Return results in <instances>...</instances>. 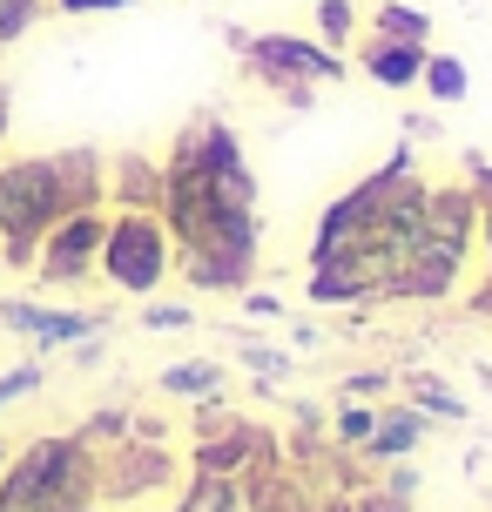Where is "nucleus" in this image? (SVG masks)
Segmentation results:
<instances>
[{
  "label": "nucleus",
  "mask_w": 492,
  "mask_h": 512,
  "mask_svg": "<svg viewBox=\"0 0 492 512\" xmlns=\"http://www.w3.org/2000/svg\"><path fill=\"white\" fill-rule=\"evenodd\" d=\"M68 209H108V162L95 149L0 162V270H34L41 236Z\"/></svg>",
  "instance_id": "f257e3e1"
},
{
  "label": "nucleus",
  "mask_w": 492,
  "mask_h": 512,
  "mask_svg": "<svg viewBox=\"0 0 492 512\" xmlns=\"http://www.w3.org/2000/svg\"><path fill=\"white\" fill-rule=\"evenodd\" d=\"M102 492V452H88L75 432L34 438L0 465V512H81Z\"/></svg>",
  "instance_id": "f03ea898"
},
{
  "label": "nucleus",
  "mask_w": 492,
  "mask_h": 512,
  "mask_svg": "<svg viewBox=\"0 0 492 512\" xmlns=\"http://www.w3.org/2000/svg\"><path fill=\"white\" fill-rule=\"evenodd\" d=\"M95 277L122 297H156L176 277V243L162 230L156 209H108V236L95 256Z\"/></svg>",
  "instance_id": "7ed1b4c3"
},
{
  "label": "nucleus",
  "mask_w": 492,
  "mask_h": 512,
  "mask_svg": "<svg viewBox=\"0 0 492 512\" xmlns=\"http://www.w3.org/2000/svg\"><path fill=\"white\" fill-rule=\"evenodd\" d=\"M223 41H230V54L250 68V81L277 88V95H290V88H331V81H344V54L324 48L317 34H284V27L250 34V27H223Z\"/></svg>",
  "instance_id": "20e7f679"
},
{
  "label": "nucleus",
  "mask_w": 492,
  "mask_h": 512,
  "mask_svg": "<svg viewBox=\"0 0 492 512\" xmlns=\"http://www.w3.org/2000/svg\"><path fill=\"white\" fill-rule=\"evenodd\" d=\"M102 236H108V209H68V216L41 236V250H34V270H27V277H41L48 290H81V283L95 277Z\"/></svg>",
  "instance_id": "39448f33"
},
{
  "label": "nucleus",
  "mask_w": 492,
  "mask_h": 512,
  "mask_svg": "<svg viewBox=\"0 0 492 512\" xmlns=\"http://www.w3.org/2000/svg\"><path fill=\"white\" fill-rule=\"evenodd\" d=\"M0 331L27 337V358L48 364L54 351H68L81 337L108 331V310H81V304H34V297H0Z\"/></svg>",
  "instance_id": "423d86ee"
},
{
  "label": "nucleus",
  "mask_w": 492,
  "mask_h": 512,
  "mask_svg": "<svg viewBox=\"0 0 492 512\" xmlns=\"http://www.w3.org/2000/svg\"><path fill=\"white\" fill-rule=\"evenodd\" d=\"M425 54L432 48H405V41L364 34L358 41V68H364V81H378L385 95H405V88H418V75H425Z\"/></svg>",
  "instance_id": "0eeeda50"
},
{
  "label": "nucleus",
  "mask_w": 492,
  "mask_h": 512,
  "mask_svg": "<svg viewBox=\"0 0 492 512\" xmlns=\"http://www.w3.org/2000/svg\"><path fill=\"white\" fill-rule=\"evenodd\" d=\"M162 196V162L156 155H122V162H108V209H156Z\"/></svg>",
  "instance_id": "6e6552de"
},
{
  "label": "nucleus",
  "mask_w": 492,
  "mask_h": 512,
  "mask_svg": "<svg viewBox=\"0 0 492 512\" xmlns=\"http://www.w3.org/2000/svg\"><path fill=\"white\" fill-rule=\"evenodd\" d=\"M425 445V418L418 405H378V425L364 438V459H412Z\"/></svg>",
  "instance_id": "1a4fd4ad"
},
{
  "label": "nucleus",
  "mask_w": 492,
  "mask_h": 512,
  "mask_svg": "<svg viewBox=\"0 0 492 512\" xmlns=\"http://www.w3.org/2000/svg\"><path fill=\"white\" fill-rule=\"evenodd\" d=\"M418 88H425V95H432V108H459L472 95V68L466 61H459V54H445V48H432L425 54V75H418Z\"/></svg>",
  "instance_id": "9d476101"
},
{
  "label": "nucleus",
  "mask_w": 492,
  "mask_h": 512,
  "mask_svg": "<svg viewBox=\"0 0 492 512\" xmlns=\"http://www.w3.org/2000/svg\"><path fill=\"white\" fill-rule=\"evenodd\" d=\"M371 34L378 41H405V48H432V14L412 0H378L371 7Z\"/></svg>",
  "instance_id": "9b49d317"
},
{
  "label": "nucleus",
  "mask_w": 492,
  "mask_h": 512,
  "mask_svg": "<svg viewBox=\"0 0 492 512\" xmlns=\"http://www.w3.org/2000/svg\"><path fill=\"white\" fill-rule=\"evenodd\" d=\"M223 384H230V371H223L216 358H182V364H169V371L156 378V391L162 398H196V405H203V398L223 391Z\"/></svg>",
  "instance_id": "f8f14e48"
},
{
  "label": "nucleus",
  "mask_w": 492,
  "mask_h": 512,
  "mask_svg": "<svg viewBox=\"0 0 492 512\" xmlns=\"http://www.w3.org/2000/svg\"><path fill=\"white\" fill-rule=\"evenodd\" d=\"M243 506H250V492L236 479H223V472H196L189 492L176 499V512H243Z\"/></svg>",
  "instance_id": "ddd939ff"
},
{
  "label": "nucleus",
  "mask_w": 492,
  "mask_h": 512,
  "mask_svg": "<svg viewBox=\"0 0 492 512\" xmlns=\"http://www.w3.org/2000/svg\"><path fill=\"white\" fill-rule=\"evenodd\" d=\"M405 384L418 391V418H425V425H466V418H472V405L452 391V384H439L432 371H412Z\"/></svg>",
  "instance_id": "4468645a"
},
{
  "label": "nucleus",
  "mask_w": 492,
  "mask_h": 512,
  "mask_svg": "<svg viewBox=\"0 0 492 512\" xmlns=\"http://www.w3.org/2000/svg\"><path fill=\"white\" fill-rule=\"evenodd\" d=\"M236 364L257 378V391H277V384L297 371V351H284V344H263V337H243V344H236Z\"/></svg>",
  "instance_id": "2eb2a0df"
},
{
  "label": "nucleus",
  "mask_w": 492,
  "mask_h": 512,
  "mask_svg": "<svg viewBox=\"0 0 492 512\" xmlns=\"http://www.w3.org/2000/svg\"><path fill=\"white\" fill-rule=\"evenodd\" d=\"M317 41L344 54L358 41V7H351V0H317Z\"/></svg>",
  "instance_id": "dca6fc26"
},
{
  "label": "nucleus",
  "mask_w": 492,
  "mask_h": 512,
  "mask_svg": "<svg viewBox=\"0 0 492 512\" xmlns=\"http://www.w3.org/2000/svg\"><path fill=\"white\" fill-rule=\"evenodd\" d=\"M41 384H48V364H41V358H21V364H7V371H0V411H14L21 398H34Z\"/></svg>",
  "instance_id": "f3484780"
},
{
  "label": "nucleus",
  "mask_w": 492,
  "mask_h": 512,
  "mask_svg": "<svg viewBox=\"0 0 492 512\" xmlns=\"http://www.w3.org/2000/svg\"><path fill=\"white\" fill-rule=\"evenodd\" d=\"M41 14H48V0H0V48L27 41L41 27Z\"/></svg>",
  "instance_id": "a211bd4d"
},
{
  "label": "nucleus",
  "mask_w": 492,
  "mask_h": 512,
  "mask_svg": "<svg viewBox=\"0 0 492 512\" xmlns=\"http://www.w3.org/2000/svg\"><path fill=\"white\" fill-rule=\"evenodd\" d=\"M479 256H486V277L472 283L466 310H472V317H492V196L479 203Z\"/></svg>",
  "instance_id": "6ab92c4d"
},
{
  "label": "nucleus",
  "mask_w": 492,
  "mask_h": 512,
  "mask_svg": "<svg viewBox=\"0 0 492 512\" xmlns=\"http://www.w3.org/2000/svg\"><path fill=\"white\" fill-rule=\"evenodd\" d=\"M371 425H378V405H337V418H331L337 445H358V452H364V438H371Z\"/></svg>",
  "instance_id": "aec40b11"
},
{
  "label": "nucleus",
  "mask_w": 492,
  "mask_h": 512,
  "mask_svg": "<svg viewBox=\"0 0 492 512\" xmlns=\"http://www.w3.org/2000/svg\"><path fill=\"white\" fill-rule=\"evenodd\" d=\"M189 324H196V304H169V297L142 304V331H189Z\"/></svg>",
  "instance_id": "412c9836"
},
{
  "label": "nucleus",
  "mask_w": 492,
  "mask_h": 512,
  "mask_svg": "<svg viewBox=\"0 0 492 512\" xmlns=\"http://www.w3.org/2000/svg\"><path fill=\"white\" fill-rule=\"evenodd\" d=\"M236 304H243V317H257V324H284V317H290L284 297H270V290H257V283H250V290H243Z\"/></svg>",
  "instance_id": "4be33fe9"
},
{
  "label": "nucleus",
  "mask_w": 492,
  "mask_h": 512,
  "mask_svg": "<svg viewBox=\"0 0 492 512\" xmlns=\"http://www.w3.org/2000/svg\"><path fill=\"white\" fill-rule=\"evenodd\" d=\"M135 0H48V14H68V21H88V14H129Z\"/></svg>",
  "instance_id": "5701e85b"
},
{
  "label": "nucleus",
  "mask_w": 492,
  "mask_h": 512,
  "mask_svg": "<svg viewBox=\"0 0 492 512\" xmlns=\"http://www.w3.org/2000/svg\"><path fill=\"white\" fill-rule=\"evenodd\" d=\"M68 364H75V371H102V364H108V331H95V337H81V344H68Z\"/></svg>",
  "instance_id": "b1692460"
},
{
  "label": "nucleus",
  "mask_w": 492,
  "mask_h": 512,
  "mask_svg": "<svg viewBox=\"0 0 492 512\" xmlns=\"http://www.w3.org/2000/svg\"><path fill=\"white\" fill-rule=\"evenodd\" d=\"M391 371H351V378H344V391H351V398H371V391H391Z\"/></svg>",
  "instance_id": "393cba45"
},
{
  "label": "nucleus",
  "mask_w": 492,
  "mask_h": 512,
  "mask_svg": "<svg viewBox=\"0 0 492 512\" xmlns=\"http://www.w3.org/2000/svg\"><path fill=\"white\" fill-rule=\"evenodd\" d=\"M405 135H412V142H432V135H439V115H432V108L405 115Z\"/></svg>",
  "instance_id": "a878e982"
},
{
  "label": "nucleus",
  "mask_w": 492,
  "mask_h": 512,
  "mask_svg": "<svg viewBox=\"0 0 492 512\" xmlns=\"http://www.w3.org/2000/svg\"><path fill=\"white\" fill-rule=\"evenodd\" d=\"M81 512H95V506H81Z\"/></svg>",
  "instance_id": "bb28decb"
}]
</instances>
